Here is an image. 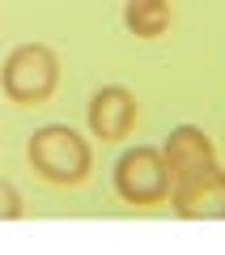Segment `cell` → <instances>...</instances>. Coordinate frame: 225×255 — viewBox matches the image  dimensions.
Instances as JSON below:
<instances>
[{
    "label": "cell",
    "instance_id": "6da1fadb",
    "mask_svg": "<svg viewBox=\"0 0 225 255\" xmlns=\"http://www.w3.org/2000/svg\"><path fill=\"white\" fill-rule=\"evenodd\" d=\"M26 157L34 166L38 179L55 183V187H72L81 183L94 166V153H90V140L81 132H72L68 124H47L38 128L26 145Z\"/></svg>",
    "mask_w": 225,
    "mask_h": 255
},
{
    "label": "cell",
    "instance_id": "7a4b0ae2",
    "mask_svg": "<svg viewBox=\"0 0 225 255\" xmlns=\"http://www.w3.org/2000/svg\"><path fill=\"white\" fill-rule=\"evenodd\" d=\"M0 85L9 94V102L38 107V102H47L55 94V85H60V60H55V51L43 47V43H21V47H13L9 60H4Z\"/></svg>",
    "mask_w": 225,
    "mask_h": 255
},
{
    "label": "cell",
    "instance_id": "3957f363",
    "mask_svg": "<svg viewBox=\"0 0 225 255\" xmlns=\"http://www.w3.org/2000/svg\"><path fill=\"white\" fill-rule=\"evenodd\" d=\"M170 187H174V179H170V166H166L162 149L136 145L115 162V191L123 204H140V209L166 204Z\"/></svg>",
    "mask_w": 225,
    "mask_h": 255
},
{
    "label": "cell",
    "instance_id": "277c9868",
    "mask_svg": "<svg viewBox=\"0 0 225 255\" xmlns=\"http://www.w3.org/2000/svg\"><path fill=\"white\" fill-rule=\"evenodd\" d=\"M170 204L187 221H225V170L213 162L204 170H196L191 179L174 183Z\"/></svg>",
    "mask_w": 225,
    "mask_h": 255
},
{
    "label": "cell",
    "instance_id": "5b68a950",
    "mask_svg": "<svg viewBox=\"0 0 225 255\" xmlns=\"http://www.w3.org/2000/svg\"><path fill=\"white\" fill-rule=\"evenodd\" d=\"M85 119H90V132L98 140H123L136 124V98L123 85H102L98 94L85 107Z\"/></svg>",
    "mask_w": 225,
    "mask_h": 255
},
{
    "label": "cell",
    "instance_id": "8992f818",
    "mask_svg": "<svg viewBox=\"0 0 225 255\" xmlns=\"http://www.w3.org/2000/svg\"><path fill=\"white\" fill-rule=\"evenodd\" d=\"M162 157H166V166H170V179L174 183L191 179L196 170H204V166L217 162L208 132L196 128V124H179V128H174L170 136H166V145H162Z\"/></svg>",
    "mask_w": 225,
    "mask_h": 255
},
{
    "label": "cell",
    "instance_id": "52a82bcc",
    "mask_svg": "<svg viewBox=\"0 0 225 255\" xmlns=\"http://www.w3.org/2000/svg\"><path fill=\"white\" fill-rule=\"evenodd\" d=\"M123 26L136 38H162L170 30V4L166 0H123Z\"/></svg>",
    "mask_w": 225,
    "mask_h": 255
},
{
    "label": "cell",
    "instance_id": "ba28073f",
    "mask_svg": "<svg viewBox=\"0 0 225 255\" xmlns=\"http://www.w3.org/2000/svg\"><path fill=\"white\" fill-rule=\"evenodd\" d=\"M21 213H26V204H21V191L13 187V183L0 179V221H17Z\"/></svg>",
    "mask_w": 225,
    "mask_h": 255
}]
</instances>
